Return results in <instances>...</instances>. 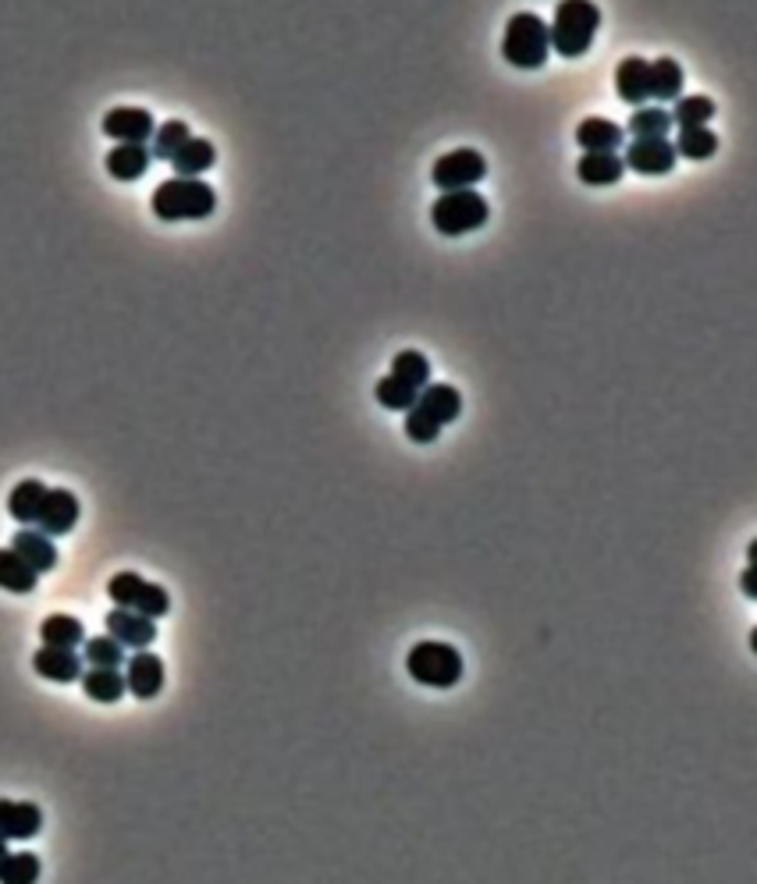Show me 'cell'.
I'll return each instance as SVG.
<instances>
[{
	"label": "cell",
	"instance_id": "8fae6325",
	"mask_svg": "<svg viewBox=\"0 0 757 884\" xmlns=\"http://www.w3.org/2000/svg\"><path fill=\"white\" fill-rule=\"evenodd\" d=\"M413 413H419L427 423H434L437 430H445L448 423L459 419V413H463L459 387H452V384H427L424 391H419Z\"/></svg>",
	"mask_w": 757,
	"mask_h": 884
},
{
	"label": "cell",
	"instance_id": "30bf717a",
	"mask_svg": "<svg viewBox=\"0 0 757 884\" xmlns=\"http://www.w3.org/2000/svg\"><path fill=\"white\" fill-rule=\"evenodd\" d=\"M82 516V508H79V498L72 495V490H64V487H54V490H46V498H43V508H40V533L43 537H64V533H72L75 530V522Z\"/></svg>",
	"mask_w": 757,
	"mask_h": 884
},
{
	"label": "cell",
	"instance_id": "1f68e13d",
	"mask_svg": "<svg viewBox=\"0 0 757 884\" xmlns=\"http://www.w3.org/2000/svg\"><path fill=\"white\" fill-rule=\"evenodd\" d=\"M82 661H90V668H122L125 665V647L111 636H93L82 643Z\"/></svg>",
	"mask_w": 757,
	"mask_h": 884
},
{
	"label": "cell",
	"instance_id": "7a4b0ae2",
	"mask_svg": "<svg viewBox=\"0 0 757 884\" xmlns=\"http://www.w3.org/2000/svg\"><path fill=\"white\" fill-rule=\"evenodd\" d=\"M601 25V8L587 4V0H566L554 8V19L548 25L551 50H559L562 58H583L591 50Z\"/></svg>",
	"mask_w": 757,
	"mask_h": 884
},
{
	"label": "cell",
	"instance_id": "6da1fadb",
	"mask_svg": "<svg viewBox=\"0 0 757 884\" xmlns=\"http://www.w3.org/2000/svg\"><path fill=\"white\" fill-rule=\"evenodd\" d=\"M149 210L157 220H207L217 210V193L199 178H167L149 196Z\"/></svg>",
	"mask_w": 757,
	"mask_h": 884
},
{
	"label": "cell",
	"instance_id": "ba28073f",
	"mask_svg": "<svg viewBox=\"0 0 757 884\" xmlns=\"http://www.w3.org/2000/svg\"><path fill=\"white\" fill-rule=\"evenodd\" d=\"M104 135L114 139L117 146H146V139H154V114L143 107H114L104 114Z\"/></svg>",
	"mask_w": 757,
	"mask_h": 884
},
{
	"label": "cell",
	"instance_id": "8992f818",
	"mask_svg": "<svg viewBox=\"0 0 757 884\" xmlns=\"http://www.w3.org/2000/svg\"><path fill=\"white\" fill-rule=\"evenodd\" d=\"M107 593H111L114 607L136 611V615H146V618H154V622L164 618L167 611H172V597H167V590L160 583L143 580L139 572H117V575H111Z\"/></svg>",
	"mask_w": 757,
	"mask_h": 884
},
{
	"label": "cell",
	"instance_id": "8d00e7d4",
	"mask_svg": "<svg viewBox=\"0 0 757 884\" xmlns=\"http://www.w3.org/2000/svg\"><path fill=\"white\" fill-rule=\"evenodd\" d=\"M8 856H11V849H8V842H0V871H4V863H8Z\"/></svg>",
	"mask_w": 757,
	"mask_h": 884
},
{
	"label": "cell",
	"instance_id": "ac0fdd59",
	"mask_svg": "<svg viewBox=\"0 0 757 884\" xmlns=\"http://www.w3.org/2000/svg\"><path fill=\"white\" fill-rule=\"evenodd\" d=\"M615 93L622 104L630 107H644V100H651L647 93V61L644 58H622L615 67Z\"/></svg>",
	"mask_w": 757,
	"mask_h": 884
},
{
	"label": "cell",
	"instance_id": "9c48e42d",
	"mask_svg": "<svg viewBox=\"0 0 757 884\" xmlns=\"http://www.w3.org/2000/svg\"><path fill=\"white\" fill-rule=\"evenodd\" d=\"M676 146L668 139H633L626 143V153H622V167H630L636 175H647V178H659V175H668L672 167H676Z\"/></svg>",
	"mask_w": 757,
	"mask_h": 884
},
{
	"label": "cell",
	"instance_id": "5bb4252c",
	"mask_svg": "<svg viewBox=\"0 0 757 884\" xmlns=\"http://www.w3.org/2000/svg\"><path fill=\"white\" fill-rule=\"evenodd\" d=\"M125 689L136 696V700H154L164 689V661L149 651H136L128 657L125 668Z\"/></svg>",
	"mask_w": 757,
	"mask_h": 884
},
{
	"label": "cell",
	"instance_id": "2e32d148",
	"mask_svg": "<svg viewBox=\"0 0 757 884\" xmlns=\"http://www.w3.org/2000/svg\"><path fill=\"white\" fill-rule=\"evenodd\" d=\"M577 146L583 153H619V146H626V132L609 117H583L577 125Z\"/></svg>",
	"mask_w": 757,
	"mask_h": 884
},
{
	"label": "cell",
	"instance_id": "cb8c5ba5",
	"mask_svg": "<svg viewBox=\"0 0 757 884\" xmlns=\"http://www.w3.org/2000/svg\"><path fill=\"white\" fill-rule=\"evenodd\" d=\"M40 639H43V647L75 651V647L86 643V628H82V622L72 618V615H50L40 625Z\"/></svg>",
	"mask_w": 757,
	"mask_h": 884
},
{
	"label": "cell",
	"instance_id": "484cf974",
	"mask_svg": "<svg viewBox=\"0 0 757 884\" xmlns=\"http://www.w3.org/2000/svg\"><path fill=\"white\" fill-rule=\"evenodd\" d=\"M40 583V575L32 572L25 561L11 548H0V590L8 593H32Z\"/></svg>",
	"mask_w": 757,
	"mask_h": 884
},
{
	"label": "cell",
	"instance_id": "4fadbf2b",
	"mask_svg": "<svg viewBox=\"0 0 757 884\" xmlns=\"http://www.w3.org/2000/svg\"><path fill=\"white\" fill-rule=\"evenodd\" d=\"M43 828V810L37 803L0 799V842H29Z\"/></svg>",
	"mask_w": 757,
	"mask_h": 884
},
{
	"label": "cell",
	"instance_id": "d590c367",
	"mask_svg": "<svg viewBox=\"0 0 757 884\" xmlns=\"http://www.w3.org/2000/svg\"><path fill=\"white\" fill-rule=\"evenodd\" d=\"M744 593L754 601V565H747V572H744Z\"/></svg>",
	"mask_w": 757,
	"mask_h": 884
},
{
	"label": "cell",
	"instance_id": "5b68a950",
	"mask_svg": "<svg viewBox=\"0 0 757 884\" xmlns=\"http://www.w3.org/2000/svg\"><path fill=\"white\" fill-rule=\"evenodd\" d=\"M487 199L477 193V189H463V193H442L434 199L431 207V225L434 231H442L448 238H459V235H469L487 225Z\"/></svg>",
	"mask_w": 757,
	"mask_h": 884
},
{
	"label": "cell",
	"instance_id": "44dd1931",
	"mask_svg": "<svg viewBox=\"0 0 757 884\" xmlns=\"http://www.w3.org/2000/svg\"><path fill=\"white\" fill-rule=\"evenodd\" d=\"M46 483L40 480H22L19 487H11L8 495V516L22 526H32L40 519V508H43V498H46Z\"/></svg>",
	"mask_w": 757,
	"mask_h": 884
},
{
	"label": "cell",
	"instance_id": "52a82bcc",
	"mask_svg": "<svg viewBox=\"0 0 757 884\" xmlns=\"http://www.w3.org/2000/svg\"><path fill=\"white\" fill-rule=\"evenodd\" d=\"M487 178V160L484 153L477 149H452L445 157H437L434 167H431V181L437 185L442 193H463V189H474L477 181Z\"/></svg>",
	"mask_w": 757,
	"mask_h": 884
},
{
	"label": "cell",
	"instance_id": "ffe728a7",
	"mask_svg": "<svg viewBox=\"0 0 757 884\" xmlns=\"http://www.w3.org/2000/svg\"><path fill=\"white\" fill-rule=\"evenodd\" d=\"M626 175L619 153H583L577 164V178L583 185H615Z\"/></svg>",
	"mask_w": 757,
	"mask_h": 884
},
{
	"label": "cell",
	"instance_id": "f1b7e54d",
	"mask_svg": "<svg viewBox=\"0 0 757 884\" xmlns=\"http://www.w3.org/2000/svg\"><path fill=\"white\" fill-rule=\"evenodd\" d=\"M626 128H630L633 139H668L672 117L665 107H636Z\"/></svg>",
	"mask_w": 757,
	"mask_h": 884
},
{
	"label": "cell",
	"instance_id": "7402d4cb",
	"mask_svg": "<svg viewBox=\"0 0 757 884\" xmlns=\"http://www.w3.org/2000/svg\"><path fill=\"white\" fill-rule=\"evenodd\" d=\"M79 683H82V693L96 704H117L128 693L125 675L117 668H90V672H82Z\"/></svg>",
	"mask_w": 757,
	"mask_h": 884
},
{
	"label": "cell",
	"instance_id": "7c38bea8",
	"mask_svg": "<svg viewBox=\"0 0 757 884\" xmlns=\"http://www.w3.org/2000/svg\"><path fill=\"white\" fill-rule=\"evenodd\" d=\"M104 625H107V636L122 643L125 651H146L149 643L157 639V622L136 615V611H125V607H114Z\"/></svg>",
	"mask_w": 757,
	"mask_h": 884
},
{
	"label": "cell",
	"instance_id": "277c9868",
	"mask_svg": "<svg viewBox=\"0 0 757 884\" xmlns=\"http://www.w3.org/2000/svg\"><path fill=\"white\" fill-rule=\"evenodd\" d=\"M406 672L419 686L452 689L463 678V654L442 639H424L406 654Z\"/></svg>",
	"mask_w": 757,
	"mask_h": 884
},
{
	"label": "cell",
	"instance_id": "836d02e7",
	"mask_svg": "<svg viewBox=\"0 0 757 884\" xmlns=\"http://www.w3.org/2000/svg\"><path fill=\"white\" fill-rule=\"evenodd\" d=\"M40 881V856L37 853H11L4 871H0V884H37Z\"/></svg>",
	"mask_w": 757,
	"mask_h": 884
},
{
	"label": "cell",
	"instance_id": "4dcf8cb0",
	"mask_svg": "<svg viewBox=\"0 0 757 884\" xmlns=\"http://www.w3.org/2000/svg\"><path fill=\"white\" fill-rule=\"evenodd\" d=\"M672 146H676V157L708 160V157H715V149H718V135L712 128H680V139Z\"/></svg>",
	"mask_w": 757,
	"mask_h": 884
},
{
	"label": "cell",
	"instance_id": "3957f363",
	"mask_svg": "<svg viewBox=\"0 0 757 884\" xmlns=\"http://www.w3.org/2000/svg\"><path fill=\"white\" fill-rule=\"evenodd\" d=\"M551 54V40H548V22L533 11H516L509 25H505L501 37V58L512 67H523V72H537L545 67Z\"/></svg>",
	"mask_w": 757,
	"mask_h": 884
},
{
	"label": "cell",
	"instance_id": "e575fe53",
	"mask_svg": "<svg viewBox=\"0 0 757 884\" xmlns=\"http://www.w3.org/2000/svg\"><path fill=\"white\" fill-rule=\"evenodd\" d=\"M402 430H406V437L413 440V445H431V440H437V434H442L434 423H427L424 416L413 413V409L406 413V427H402Z\"/></svg>",
	"mask_w": 757,
	"mask_h": 884
},
{
	"label": "cell",
	"instance_id": "83f0119b",
	"mask_svg": "<svg viewBox=\"0 0 757 884\" xmlns=\"http://www.w3.org/2000/svg\"><path fill=\"white\" fill-rule=\"evenodd\" d=\"M374 398H377L381 409H388V413H409L419 398V391L402 384L398 377H392V373H384V377L374 384Z\"/></svg>",
	"mask_w": 757,
	"mask_h": 884
},
{
	"label": "cell",
	"instance_id": "d4e9b609",
	"mask_svg": "<svg viewBox=\"0 0 757 884\" xmlns=\"http://www.w3.org/2000/svg\"><path fill=\"white\" fill-rule=\"evenodd\" d=\"M149 160H154V157H149L146 146H114L107 153V171L117 181H136V178L146 175Z\"/></svg>",
	"mask_w": 757,
	"mask_h": 884
},
{
	"label": "cell",
	"instance_id": "d6a6232c",
	"mask_svg": "<svg viewBox=\"0 0 757 884\" xmlns=\"http://www.w3.org/2000/svg\"><path fill=\"white\" fill-rule=\"evenodd\" d=\"M193 139V132L185 122H164L157 132H154V149H149V157H157V160H167L172 164L175 153Z\"/></svg>",
	"mask_w": 757,
	"mask_h": 884
},
{
	"label": "cell",
	"instance_id": "9a60e30c",
	"mask_svg": "<svg viewBox=\"0 0 757 884\" xmlns=\"http://www.w3.org/2000/svg\"><path fill=\"white\" fill-rule=\"evenodd\" d=\"M11 551L19 554L37 575L58 569V548H54V540L43 537L40 530H19V533L11 537Z\"/></svg>",
	"mask_w": 757,
	"mask_h": 884
},
{
	"label": "cell",
	"instance_id": "d6986e66",
	"mask_svg": "<svg viewBox=\"0 0 757 884\" xmlns=\"http://www.w3.org/2000/svg\"><path fill=\"white\" fill-rule=\"evenodd\" d=\"M647 93H651V100H659V104L680 100L683 96V67H680V61H672V58L647 61Z\"/></svg>",
	"mask_w": 757,
	"mask_h": 884
},
{
	"label": "cell",
	"instance_id": "f546056e",
	"mask_svg": "<svg viewBox=\"0 0 757 884\" xmlns=\"http://www.w3.org/2000/svg\"><path fill=\"white\" fill-rule=\"evenodd\" d=\"M392 377H398L402 384H409L413 391H424L431 384V363H427V355L416 352V349L398 352L395 360H392Z\"/></svg>",
	"mask_w": 757,
	"mask_h": 884
},
{
	"label": "cell",
	"instance_id": "4316f807",
	"mask_svg": "<svg viewBox=\"0 0 757 884\" xmlns=\"http://www.w3.org/2000/svg\"><path fill=\"white\" fill-rule=\"evenodd\" d=\"M668 117H672V125H680V128H708V122L715 117V100L701 93L680 96Z\"/></svg>",
	"mask_w": 757,
	"mask_h": 884
},
{
	"label": "cell",
	"instance_id": "603a6c76",
	"mask_svg": "<svg viewBox=\"0 0 757 884\" xmlns=\"http://www.w3.org/2000/svg\"><path fill=\"white\" fill-rule=\"evenodd\" d=\"M217 164V149H214V143L210 139H193L185 143L175 157H172V167H175V175L178 178H196V175H204V171H210V167Z\"/></svg>",
	"mask_w": 757,
	"mask_h": 884
},
{
	"label": "cell",
	"instance_id": "e0dca14e",
	"mask_svg": "<svg viewBox=\"0 0 757 884\" xmlns=\"http://www.w3.org/2000/svg\"><path fill=\"white\" fill-rule=\"evenodd\" d=\"M32 672L50 683H79L82 678V654L75 651H58V647H40L32 654Z\"/></svg>",
	"mask_w": 757,
	"mask_h": 884
}]
</instances>
